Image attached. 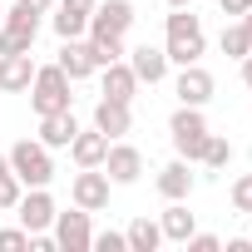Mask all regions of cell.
Listing matches in <instances>:
<instances>
[{
    "label": "cell",
    "mask_w": 252,
    "mask_h": 252,
    "mask_svg": "<svg viewBox=\"0 0 252 252\" xmlns=\"http://www.w3.org/2000/svg\"><path fill=\"white\" fill-rule=\"evenodd\" d=\"M94 129H99L104 139H124V134L134 129L129 104H119V99H99V104H94Z\"/></svg>",
    "instance_id": "7c38bea8"
},
{
    "label": "cell",
    "mask_w": 252,
    "mask_h": 252,
    "mask_svg": "<svg viewBox=\"0 0 252 252\" xmlns=\"http://www.w3.org/2000/svg\"><path fill=\"white\" fill-rule=\"evenodd\" d=\"M15 218H20L25 232H50V222H55V198H50V188H30V193H20Z\"/></svg>",
    "instance_id": "9c48e42d"
},
{
    "label": "cell",
    "mask_w": 252,
    "mask_h": 252,
    "mask_svg": "<svg viewBox=\"0 0 252 252\" xmlns=\"http://www.w3.org/2000/svg\"><path fill=\"white\" fill-rule=\"evenodd\" d=\"M99 168L109 173V183H119V188H129V183H139V173H144V154H139L134 144H119V139H114Z\"/></svg>",
    "instance_id": "ba28073f"
},
{
    "label": "cell",
    "mask_w": 252,
    "mask_h": 252,
    "mask_svg": "<svg viewBox=\"0 0 252 252\" xmlns=\"http://www.w3.org/2000/svg\"><path fill=\"white\" fill-rule=\"evenodd\" d=\"M134 94H139V79H134L129 60H114V64H104V99L134 104Z\"/></svg>",
    "instance_id": "2e32d148"
},
{
    "label": "cell",
    "mask_w": 252,
    "mask_h": 252,
    "mask_svg": "<svg viewBox=\"0 0 252 252\" xmlns=\"http://www.w3.org/2000/svg\"><path fill=\"white\" fill-rule=\"evenodd\" d=\"M55 247L60 252H89V242H94V227H89V213L84 208H74V213H55Z\"/></svg>",
    "instance_id": "8992f818"
},
{
    "label": "cell",
    "mask_w": 252,
    "mask_h": 252,
    "mask_svg": "<svg viewBox=\"0 0 252 252\" xmlns=\"http://www.w3.org/2000/svg\"><path fill=\"white\" fill-rule=\"evenodd\" d=\"M203 50H208L203 20H198L188 5H173V15H168V45H163L168 64H198V60H203Z\"/></svg>",
    "instance_id": "6da1fadb"
},
{
    "label": "cell",
    "mask_w": 252,
    "mask_h": 252,
    "mask_svg": "<svg viewBox=\"0 0 252 252\" xmlns=\"http://www.w3.org/2000/svg\"><path fill=\"white\" fill-rule=\"evenodd\" d=\"M193 173H188V158H173L168 168H158V193L168 198V203H188V193H193Z\"/></svg>",
    "instance_id": "9a60e30c"
},
{
    "label": "cell",
    "mask_w": 252,
    "mask_h": 252,
    "mask_svg": "<svg viewBox=\"0 0 252 252\" xmlns=\"http://www.w3.org/2000/svg\"><path fill=\"white\" fill-rule=\"evenodd\" d=\"M74 134H79V124H74V114L64 109V114H45L40 119V144L45 149H69L74 144Z\"/></svg>",
    "instance_id": "ac0fdd59"
},
{
    "label": "cell",
    "mask_w": 252,
    "mask_h": 252,
    "mask_svg": "<svg viewBox=\"0 0 252 252\" xmlns=\"http://www.w3.org/2000/svg\"><path fill=\"white\" fill-rule=\"evenodd\" d=\"M30 79H35L30 55H0V94H25Z\"/></svg>",
    "instance_id": "4fadbf2b"
},
{
    "label": "cell",
    "mask_w": 252,
    "mask_h": 252,
    "mask_svg": "<svg viewBox=\"0 0 252 252\" xmlns=\"http://www.w3.org/2000/svg\"><path fill=\"white\" fill-rule=\"evenodd\" d=\"M168 139H173L178 158L198 163V158H203V144H208V119H203V109H193V104H178V114L168 119Z\"/></svg>",
    "instance_id": "277c9868"
},
{
    "label": "cell",
    "mask_w": 252,
    "mask_h": 252,
    "mask_svg": "<svg viewBox=\"0 0 252 252\" xmlns=\"http://www.w3.org/2000/svg\"><path fill=\"white\" fill-rule=\"evenodd\" d=\"M218 45H222V55H227V60H242V55H252V40H247L242 20H237V25H222V40H218Z\"/></svg>",
    "instance_id": "603a6c76"
},
{
    "label": "cell",
    "mask_w": 252,
    "mask_h": 252,
    "mask_svg": "<svg viewBox=\"0 0 252 252\" xmlns=\"http://www.w3.org/2000/svg\"><path fill=\"white\" fill-rule=\"evenodd\" d=\"M124 237H129V252H158V242H163V227H158V222H149V218H134Z\"/></svg>",
    "instance_id": "ffe728a7"
},
{
    "label": "cell",
    "mask_w": 252,
    "mask_h": 252,
    "mask_svg": "<svg viewBox=\"0 0 252 252\" xmlns=\"http://www.w3.org/2000/svg\"><path fill=\"white\" fill-rule=\"evenodd\" d=\"M89 247H99V252H129V237H124V232H99Z\"/></svg>",
    "instance_id": "83f0119b"
},
{
    "label": "cell",
    "mask_w": 252,
    "mask_h": 252,
    "mask_svg": "<svg viewBox=\"0 0 252 252\" xmlns=\"http://www.w3.org/2000/svg\"><path fill=\"white\" fill-rule=\"evenodd\" d=\"M242 84L252 89V55H242Z\"/></svg>",
    "instance_id": "d6a6232c"
},
{
    "label": "cell",
    "mask_w": 252,
    "mask_h": 252,
    "mask_svg": "<svg viewBox=\"0 0 252 252\" xmlns=\"http://www.w3.org/2000/svg\"><path fill=\"white\" fill-rule=\"evenodd\" d=\"M30 104H35V114H40V119H45V114H64V109L74 104V94H69V74H64L60 64H35Z\"/></svg>",
    "instance_id": "7a4b0ae2"
},
{
    "label": "cell",
    "mask_w": 252,
    "mask_h": 252,
    "mask_svg": "<svg viewBox=\"0 0 252 252\" xmlns=\"http://www.w3.org/2000/svg\"><path fill=\"white\" fill-rule=\"evenodd\" d=\"M158 227H163V242H188L198 232V222H193V213L183 203H168V213L158 218Z\"/></svg>",
    "instance_id": "d6986e66"
},
{
    "label": "cell",
    "mask_w": 252,
    "mask_h": 252,
    "mask_svg": "<svg viewBox=\"0 0 252 252\" xmlns=\"http://www.w3.org/2000/svg\"><path fill=\"white\" fill-rule=\"evenodd\" d=\"M35 35L40 30H25V25H5V20H0V55H30L35 50Z\"/></svg>",
    "instance_id": "44dd1931"
},
{
    "label": "cell",
    "mask_w": 252,
    "mask_h": 252,
    "mask_svg": "<svg viewBox=\"0 0 252 252\" xmlns=\"http://www.w3.org/2000/svg\"><path fill=\"white\" fill-rule=\"evenodd\" d=\"M242 30H247V40H252V10H247V15H242Z\"/></svg>",
    "instance_id": "836d02e7"
},
{
    "label": "cell",
    "mask_w": 252,
    "mask_h": 252,
    "mask_svg": "<svg viewBox=\"0 0 252 252\" xmlns=\"http://www.w3.org/2000/svg\"><path fill=\"white\" fill-rule=\"evenodd\" d=\"M20 193H25V183H20L10 168H0V213H10V208L20 203Z\"/></svg>",
    "instance_id": "d4e9b609"
},
{
    "label": "cell",
    "mask_w": 252,
    "mask_h": 252,
    "mask_svg": "<svg viewBox=\"0 0 252 252\" xmlns=\"http://www.w3.org/2000/svg\"><path fill=\"white\" fill-rule=\"evenodd\" d=\"M60 5H74V10H84V15H89V10L99 5V0H60Z\"/></svg>",
    "instance_id": "1f68e13d"
},
{
    "label": "cell",
    "mask_w": 252,
    "mask_h": 252,
    "mask_svg": "<svg viewBox=\"0 0 252 252\" xmlns=\"http://www.w3.org/2000/svg\"><path fill=\"white\" fill-rule=\"evenodd\" d=\"M168 5H193V0H168Z\"/></svg>",
    "instance_id": "e575fe53"
},
{
    "label": "cell",
    "mask_w": 252,
    "mask_h": 252,
    "mask_svg": "<svg viewBox=\"0 0 252 252\" xmlns=\"http://www.w3.org/2000/svg\"><path fill=\"white\" fill-rule=\"evenodd\" d=\"M25 247H30L25 227H0V252H25Z\"/></svg>",
    "instance_id": "484cf974"
},
{
    "label": "cell",
    "mask_w": 252,
    "mask_h": 252,
    "mask_svg": "<svg viewBox=\"0 0 252 252\" xmlns=\"http://www.w3.org/2000/svg\"><path fill=\"white\" fill-rule=\"evenodd\" d=\"M50 25H55V35H60V40H79V35L89 30V15H84V10H74V5H60V15H55Z\"/></svg>",
    "instance_id": "7402d4cb"
},
{
    "label": "cell",
    "mask_w": 252,
    "mask_h": 252,
    "mask_svg": "<svg viewBox=\"0 0 252 252\" xmlns=\"http://www.w3.org/2000/svg\"><path fill=\"white\" fill-rule=\"evenodd\" d=\"M198 163H208V168H227L232 163V144L227 139H218V134H208V144H203V158Z\"/></svg>",
    "instance_id": "cb8c5ba5"
},
{
    "label": "cell",
    "mask_w": 252,
    "mask_h": 252,
    "mask_svg": "<svg viewBox=\"0 0 252 252\" xmlns=\"http://www.w3.org/2000/svg\"><path fill=\"white\" fill-rule=\"evenodd\" d=\"M0 20H5V5H0Z\"/></svg>",
    "instance_id": "d590c367"
},
{
    "label": "cell",
    "mask_w": 252,
    "mask_h": 252,
    "mask_svg": "<svg viewBox=\"0 0 252 252\" xmlns=\"http://www.w3.org/2000/svg\"><path fill=\"white\" fill-rule=\"evenodd\" d=\"M64 74H69V84L74 79H89L99 64H94V45L89 40H60V60H55Z\"/></svg>",
    "instance_id": "8fae6325"
},
{
    "label": "cell",
    "mask_w": 252,
    "mask_h": 252,
    "mask_svg": "<svg viewBox=\"0 0 252 252\" xmlns=\"http://www.w3.org/2000/svg\"><path fill=\"white\" fill-rule=\"evenodd\" d=\"M129 25H134V5H129V0H104V5L89 10V40H94V45L124 40Z\"/></svg>",
    "instance_id": "5b68a950"
},
{
    "label": "cell",
    "mask_w": 252,
    "mask_h": 252,
    "mask_svg": "<svg viewBox=\"0 0 252 252\" xmlns=\"http://www.w3.org/2000/svg\"><path fill=\"white\" fill-rule=\"evenodd\" d=\"M129 69H134L139 84H158L168 74V55L154 50V45H139V50H129Z\"/></svg>",
    "instance_id": "5bb4252c"
},
{
    "label": "cell",
    "mask_w": 252,
    "mask_h": 252,
    "mask_svg": "<svg viewBox=\"0 0 252 252\" xmlns=\"http://www.w3.org/2000/svg\"><path fill=\"white\" fill-rule=\"evenodd\" d=\"M213 74L203 69V64H183V74H178V84H173V94H178V104H193V109H203L208 99H213Z\"/></svg>",
    "instance_id": "30bf717a"
},
{
    "label": "cell",
    "mask_w": 252,
    "mask_h": 252,
    "mask_svg": "<svg viewBox=\"0 0 252 252\" xmlns=\"http://www.w3.org/2000/svg\"><path fill=\"white\" fill-rule=\"evenodd\" d=\"M218 5H222V15H237V20H242V15L252 10V0H218Z\"/></svg>",
    "instance_id": "f546056e"
},
{
    "label": "cell",
    "mask_w": 252,
    "mask_h": 252,
    "mask_svg": "<svg viewBox=\"0 0 252 252\" xmlns=\"http://www.w3.org/2000/svg\"><path fill=\"white\" fill-rule=\"evenodd\" d=\"M109 144H114V139H104L99 129H89V134L79 129V134H74V144H69V158H74L79 168H99V163H104V154H109Z\"/></svg>",
    "instance_id": "e0dca14e"
},
{
    "label": "cell",
    "mask_w": 252,
    "mask_h": 252,
    "mask_svg": "<svg viewBox=\"0 0 252 252\" xmlns=\"http://www.w3.org/2000/svg\"><path fill=\"white\" fill-rule=\"evenodd\" d=\"M20 5L35 10V15H50V10H55V0H20Z\"/></svg>",
    "instance_id": "4dcf8cb0"
},
{
    "label": "cell",
    "mask_w": 252,
    "mask_h": 252,
    "mask_svg": "<svg viewBox=\"0 0 252 252\" xmlns=\"http://www.w3.org/2000/svg\"><path fill=\"white\" fill-rule=\"evenodd\" d=\"M10 173L25 183V188H50V178H55V163H50V149L40 144V139H20V144H10Z\"/></svg>",
    "instance_id": "3957f363"
},
{
    "label": "cell",
    "mask_w": 252,
    "mask_h": 252,
    "mask_svg": "<svg viewBox=\"0 0 252 252\" xmlns=\"http://www.w3.org/2000/svg\"><path fill=\"white\" fill-rule=\"evenodd\" d=\"M69 198H74V208H84V213L109 208V173H104V168H79L74 183H69Z\"/></svg>",
    "instance_id": "52a82bcc"
},
{
    "label": "cell",
    "mask_w": 252,
    "mask_h": 252,
    "mask_svg": "<svg viewBox=\"0 0 252 252\" xmlns=\"http://www.w3.org/2000/svg\"><path fill=\"white\" fill-rule=\"evenodd\" d=\"M183 247H188V252H218V247H222V242H218V237H213V232H193V237H188V242H183Z\"/></svg>",
    "instance_id": "f1b7e54d"
},
{
    "label": "cell",
    "mask_w": 252,
    "mask_h": 252,
    "mask_svg": "<svg viewBox=\"0 0 252 252\" xmlns=\"http://www.w3.org/2000/svg\"><path fill=\"white\" fill-rule=\"evenodd\" d=\"M232 208H237V213H252V173H242V178L232 183Z\"/></svg>",
    "instance_id": "4316f807"
}]
</instances>
